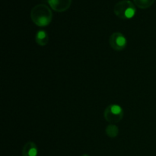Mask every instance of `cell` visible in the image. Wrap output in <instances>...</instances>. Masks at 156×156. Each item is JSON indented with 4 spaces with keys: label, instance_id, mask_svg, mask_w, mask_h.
<instances>
[{
    "label": "cell",
    "instance_id": "6da1fadb",
    "mask_svg": "<svg viewBox=\"0 0 156 156\" xmlns=\"http://www.w3.org/2000/svg\"><path fill=\"white\" fill-rule=\"evenodd\" d=\"M30 18L38 27H47L51 23L53 13L48 6L44 4H39L31 9Z\"/></svg>",
    "mask_w": 156,
    "mask_h": 156
},
{
    "label": "cell",
    "instance_id": "7a4b0ae2",
    "mask_svg": "<svg viewBox=\"0 0 156 156\" xmlns=\"http://www.w3.org/2000/svg\"><path fill=\"white\" fill-rule=\"evenodd\" d=\"M114 14L121 19H131L136 15L135 5L129 0H122L114 5Z\"/></svg>",
    "mask_w": 156,
    "mask_h": 156
},
{
    "label": "cell",
    "instance_id": "3957f363",
    "mask_svg": "<svg viewBox=\"0 0 156 156\" xmlns=\"http://www.w3.org/2000/svg\"><path fill=\"white\" fill-rule=\"evenodd\" d=\"M123 110L118 105H110L104 111V117L111 123H118L123 117Z\"/></svg>",
    "mask_w": 156,
    "mask_h": 156
},
{
    "label": "cell",
    "instance_id": "277c9868",
    "mask_svg": "<svg viewBox=\"0 0 156 156\" xmlns=\"http://www.w3.org/2000/svg\"><path fill=\"white\" fill-rule=\"evenodd\" d=\"M109 44L113 50L122 51L127 45V40L124 34L120 32H114L110 36Z\"/></svg>",
    "mask_w": 156,
    "mask_h": 156
},
{
    "label": "cell",
    "instance_id": "5b68a950",
    "mask_svg": "<svg viewBox=\"0 0 156 156\" xmlns=\"http://www.w3.org/2000/svg\"><path fill=\"white\" fill-rule=\"evenodd\" d=\"M47 2L51 9L57 12L68 10L72 4V0H47Z\"/></svg>",
    "mask_w": 156,
    "mask_h": 156
},
{
    "label": "cell",
    "instance_id": "8992f818",
    "mask_svg": "<svg viewBox=\"0 0 156 156\" xmlns=\"http://www.w3.org/2000/svg\"><path fill=\"white\" fill-rule=\"evenodd\" d=\"M37 146L34 142H27L22 149V156H37Z\"/></svg>",
    "mask_w": 156,
    "mask_h": 156
},
{
    "label": "cell",
    "instance_id": "52a82bcc",
    "mask_svg": "<svg viewBox=\"0 0 156 156\" xmlns=\"http://www.w3.org/2000/svg\"><path fill=\"white\" fill-rule=\"evenodd\" d=\"M35 41L38 45L44 47L48 44L49 36L45 30H40L37 32L36 36H35Z\"/></svg>",
    "mask_w": 156,
    "mask_h": 156
},
{
    "label": "cell",
    "instance_id": "ba28073f",
    "mask_svg": "<svg viewBox=\"0 0 156 156\" xmlns=\"http://www.w3.org/2000/svg\"><path fill=\"white\" fill-rule=\"evenodd\" d=\"M107 136L111 139H114L117 137L119 134V129L118 126L114 124H110L107 126L105 129Z\"/></svg>",
    "mask_w": 156,
    "mask_h": 156
},
{
    "label": "cell",
    "instance_id": "9c48e42d",
    "mask_svg": "<svg viewBox=\"0 0 156 156\" xmlns=\"http://www.w3.org/2000/svg\"><path fill=\"white\" fill-rule=\"evenodd\" d=\"M134 4L142 9H146L151 7L155 2V0H133Z\"/></svg>",
    "mask_w": 156,
    "mask_h": 156
},
{
    "label": "cell",
    "instance_id": "30bf717a",
    "mask_svg": "<svg viewBox=\"0 0 156 156\" xmlns=\"http://www.w3.org/2000/svg\"><path fill=\"white\" fill-rule=\"evenodd\" d=\"M81 156H89V155H87V154H83V155H82Z\"/></svg>",
    "mask_w": 156,
    "mask_h": 156
}]
</instances>
